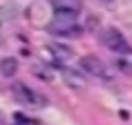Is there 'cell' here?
Returning a JSON list of instances; mask_svg holds the SVG:
<instances>
[{
	"mask_svg": "<svg viewBox=\"0 0 132 125\" xmlns=\"http://www.w3.org/2000/svg\"><path fill=\"white\" fill-rule=\"evenodd\" d=\"M81 69L87 74V76H96V78H105V65L98 60L96 56H83L81 58Z\"/></svg>",
	"mask_w": 132,
	"mask_h": 125,
	"instance_id": "277c9868",
	"label": "cell"
},
{
	"mask_svg": "<svg viewBox=\"0 0 132 125\" xmlns=\"http://www.w3.org/2000/svg\"><path fill=\"white\" fill-rule=\"evenodd\" d=\"M65 81H67L72 87H76V90H78V87H83V81H81V78L76 81V72H72V69L65 72Z\"/></svg>",
	"mask_w": 132,
	"mask_h": 125,
	"instance_id": "ba28073f",
	"label": "cell"
},
{
	"mask_svg": "<svg viewBox=\"0 0 132 125\" xmlns=\"http://www.w3.org/2000/svg\"><path fill=\"white\" fill-rule=\"evenodd\" d=\"M16 72H18V62H16V58H5V60L0 62V74H2L5 78L16 76Z\"/></svg>",
	"mask_w": 132,
	"mask_h": 125,
	"instance_id": "52a82bcc",
	"label": "cell"
},
{
	"mask_svg": "<svg viewBox=\"0 0 132 125\" xmlns=\"http://www.w3.org/2000/svg\"><path fill=\"white\" fill-rule=\"evenodd\" d=\"M117 67L123 72L125 76H132V49L117 54Z\"/></svg>",
	"mask_w": 132,
	"mask_h": 125,
	"instance_id": "8992f818",
	"label": "cell"
},
{
	"mask_svg": "<svg viewBox=\"0 0 132 125\" xmlns=\"http://www.w3.org/2000/svg\"><path fill=\"white\" fill-rule=\"evenodd\" d=\"M78 27V20H76V14L72 11H54V18L49 22V31L56 36H70L74 34Z\"/></svg>",
	"mask_w": 132,
	"mask_h": 125,
	"instance_id": "6da1fadb",
	"label": "cell"
},
{
	"mask_svg": "<svg viewBox=\"0 0 132 125\" xmlns=\"http://www.w3.org/2000/svg\"><path fill=\"white\" fill-rule=\"evenodd\" d=\"M14 96H16L18 103L29 105V107H43V105H47V98L43 96V94H38V92H34L31 87H27L25 83L14 85Z\"/></svg>",
	"mask_w": 132,
	"mask_h": 125,
	"instance_id": "7a4b0ae2",
	"label": "cell"
},
{
	"mask_svg": "<svg viewBox=\"0 0 132 125\" xmlns=\"http://www.w3.org/2000/svg\"><path fill=\"white\" fill-rule=\"evenodd\" d=\"M52 7H54V11H72V14H78L81 7H83V0H52Z\"/></svg>",
	"mask_w": 132,
	"mask_h": 125,
	"instance_id": "5b68a950",
	"label": "cell"
},
{
	"mask_svg": "<svg viewBox=\"0 0 132 125\" xmlns=\"http://www.w3.org/2000/svg\"><path fill=\"white\" fill-rule=\"evenodd\" d=\"M101 40H103V45L110 49V51H114V54H121V51H128V49H130L125 36L121 34L119 29H114V27L105 29L103 34H101Z\"/></svg>",
	"mask_w": 132,
	"mask_h": 125,
	"instance_id": "3957f363",
	"label": "cell"
},
{
	"mask_svg": "<svg viewBox=\"0 0 132 125\" xmlns=\"http://www.w3.org/2000/svg\"><path fill=\"white\" fill-rule=\"evenodd\" d=\"M105 2H112V0H105Z\"/></svg>",
	"mask_w": 132,
	"mask_h": 125,
	"instance_id": "9c48e42d",
	"label": "cell"
}]
</instances>
